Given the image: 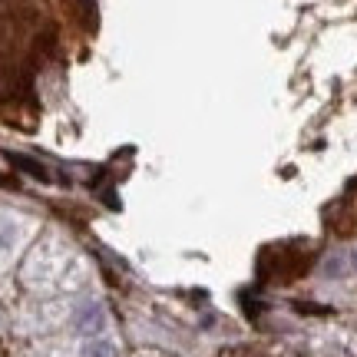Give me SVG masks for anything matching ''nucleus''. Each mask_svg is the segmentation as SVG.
<instances>
[{"label": "nucleus", "instance_id": "nucleus-2", "mask_svg": "<svg viewBox=\"0 0 357 357\" xmlns=\"http://www.w3.org/2000/svg\"><path fill=\"white\" fill-rule=\"evenodd\" d=\"M7 159H10V166H13V169H20V172H26V176L40 178V182H47V178H50V169L43 166V162H37V159H30V155L7 153Z\"/></svg>", "mask_w": 357, "mask_h": 357}, {"label": "nucleus", "instance_id": "nucleus-1", "mask_svg": "<svg viewBox=\"0 0 357 357\" xmlns=\"http://www.w3.org/2000/svg\"><path fill=\"white\" fill-rule=\"evenodd\" d=\"M311 265V255L305 252H294V245H278V248H268L261 261H258V271L261 278H271V281H291V278H301Z\"/></svg>", "mask_w": 357, "mask_h": 357}, {"label": "nucleus", "instance_id": "nucleus-3", "mask_svg": "<svg viewBox=\"0 0 357 357\" xmlns=\"http://www.w3.org/2000/svg\"><path fill=\"white\" fill-rule=\"evenodd\" d=\"M0 185H7V176H0Z\"/></svg>", "mask_w": 357, "mask_h": 357}]
</instances>
